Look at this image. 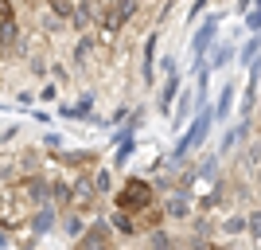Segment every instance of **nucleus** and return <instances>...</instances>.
<instances>
[{
    "instance_id": "1",
    "label": "nucleus",
    "mask_w": 261,
    "mask_h": 250,
    "mask_svg": "<svg viewBox=\"0 0 261 250\" xmlns=\"http://www.w3.org/2000/svg\"><path fill=\"white\" fill-rule=\"evenodd\" d=\"M152 199V184H144V180H129V184L121 188V196H117V203L129 211V207H144Z\"/></svg>"
},
{
    "instance_id": "2",
    "label": "nucleus",
    "mask_w": 261,
    "mask_h": 250,
    "mask_svg": "<svg viewBox=\"0 0 261 250\" xmlns=\"http://www.w3.org/2000/svg\"><path fill=\"white\" fill-rule=\"evenodd\" d=\"M187 211H191V199H187L184 192H172V196H168V207H164V215H172V219H187Z\"/></svg>"
},
{
    "instance_id": "3",
    "label": "nucleus",
    "mask_w": 261,
    "mask_h": 250,
    "mask_svg": "<svg viewBox=\"0 0 261 250\" xmlns=\"http://www.w3.org/2000/svg\"><path fill=\"white\" fill-rule=\"evenodd\" d=\"M51 188L55 184H47V180H23V196H28V199H47V196H51Z\"/></svg>"
},
{
    "instance_id": "4",
    "label": "nucleus",
    "mask_w": 261,
    "mask_h": 250,
    "mask_svg": "<svg viewBox=\"0 0 261 250\" xmlns=\"http://www.w3.org/2000/svg\"><path fill=\"white\" fill-rule=\"evenodd\" d=\"M70 192H74V203H78V207H86L90 199H94V192H98V184H90V180H78Z\"/></svg>"
},
{
    "instance_id": "5",
    "label": "nucleus",
    "mask_w": 261,
    "mask_h": 250,
    "mask_svg": "<svg viewBox=\"0 0 261 250\" xmlns=\"http://www.w3.org/2000/svg\"><path fill=\"white\" fill-rule=\"evenodd\" d=\"M51 223H55V211H51V207H43V211H35L32 231H35V235H43V231H51Z\"/></svg>"
},
{
    "instance_id": "6",
    "label": "nucleus",
    "mask_w": 261,
    "mask_h": 250,
    "mask_svg": "<svg viewBox=\"0 0 261 250\" xmlns=\"http://www.w3.org/2000/svg\"><path fill=\"white\" fill-rule=\"evenodd\" d=\"M94 47H98L94 39H78V47H74V59H78V63H90V55H94Z\"/></svg>"
},
{
    "instance_id": "7",
    "label": "nucleus",
    "mask_w": 261,
    "mask_h": 250,
    "mask_svg": "<svg viewBox=\"0 0 261 250\" xmlns=\"http://www.w3.org/2000/svg\"><path fill=\"white\" fill-rule=\"evenodd\" d=\"M106 235H109L106 227H94V231H86V235H82V246H101V242H106Z\"/></svg>"
},
{
    "instance_id": "8",
    "label": "nucleus",
    "mask_w": 261,
    "mask_h": 250,
    "mask_svg": "<svg viewBox=\"0 0 261 250\" xmlns=\"http://www.w3.org/2000/svg\"><path fill=\"white\" fill-rule=\"evenodd\" d=\"M86 24H90V8L82 4V8H74V16H70V28H78V32H82Z\"/></svg>"
},
{
    "instance_id": "9",
    "label": "nucleus",
    "mask_w": 261,
    "mask_h": 250,
    "mask_svg": "<svg viewBox=\"0 0 261 250\" xmlns=\"http://www.w3.org/2000/svg\"><path fill=\"white\" fill-rule=\"evenodd\" d=\"M222 227L230 231V235H238V231H250V219H242V215H234V219H226Z\"/></svg>"
},
{
    "instance_id": "10",
    "label": "nucleus",
    "mask_w": 261,
    "mask_h": 250,
    "mask_svg": "<svg viewBox=\"0 0 261 250\" xmlns=\"http://www.w3.org/2000/svg\"><path fill=\"white\" fill-rule=\"evenodd\" d=\"M211 35H215V24H207V28H203V32H199V39H195V47H199V51H203V47L211 43Z\"/></svg>"
},
{
    "instance_id": "11",
    "label": "nucleus",
    "mask_w": 261,
    "mask_h": 250,
    "mask_svg": "<svg viewBox=\"0 0 261 250\" xmlns=\"http://www.w3.org/2000/svg\"><path fill=\"white\" fill-rule=\"evenodd\" d=\"M246 219H250V235L261 239V211H253V215H246Z\"/></svg>"
},
{
    "instance_id": "12",
    "label": "nucleus",
    "mask_w": 261,
    "mask_h": 250,
    "mask_svg": "<svg viewBox=\"0 0 261 250\" xmlns=\"http://www.w3.org/2000/svg\"><path fill=\"white\" fill-rule=\"evenodd\" d=\"M172 98H175V75L168 78V86H164V109L172 106Z\"/></svg>"
},
{
    "instance_id": "13",
    "label": "nucleus",
    "mask_w": 261,
    "mask_h": 250,
    "mask_svg": "<svg viewBox=\"0 0 261 250\" xmlns=\"http://www.w3.org/2000/svg\"><path fill=\"white\" fill-rule=\"evenodd\" d=\"M51 8L59 12V16H74V8H70V4H66V0H51Z\"/></svg>"
},
{
    "instance_id": "14",
    "label": "nucleus",
    "mask_w": 261,
    "mask_h": 250,
    "mask_svg": "<svg viewBox=\"0 0 261 250\" xmlns=\"http://www.w3.org/2000/svg\"><path fill=\"white\" fill-rule=\"evenodd\" d=\"M94 184H98V192H109V184H113V180H109V172H98V180H94Z\"/></svg>"
},
{
    "instance_id": "15",
    "label": "nucleus",
    "mask_w": 261,
    "mask_h": 250,
    "mask_svg": "<svg viewBox=\"0 0 261 250\" xmlns=\"http://www.w3.org/2000/svg\"><path fill=\"white\" fill-rule=\"evenodd\" d=\"M152 246H168V235H164V231H152Z\"/></svg>"
},
{
    "instance_id": "16",
    "label": "nucleus",
    "mask_w": 261,
    "mask_h": 250,
    "mask_svg": "<svg viewBox=\"0 0 261 250\" xmlns=\"http://www.w3.org/2000/svg\"><path fill=\"white\" fill-rule=\"evenodd\" d=\"M230 90H234V86H226V94H222V102H218V113H226V109H230Z\"/></svg>"
}]
</instances>
